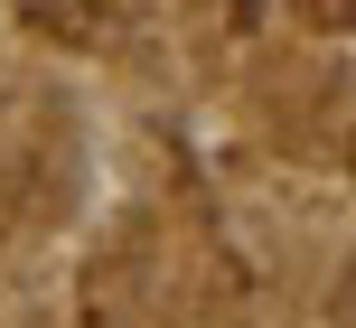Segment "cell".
I'll use <instances>...</instances> for the list:
<instances>
[{"mask_svg": "<svg viewBox=\"0 0 356 328\" xmlns=\"http://www.w3.org/2000/svg\"><path fill=\"white\" fill-rule=\"evenodd\" d=\"M309 10H319V19H347V0H309Z\"/></svg>", "mask_w": 356, "mask_h": 328, "instance_id": "cell-1", "label": "cell"}]
</instances>
